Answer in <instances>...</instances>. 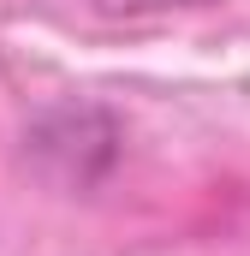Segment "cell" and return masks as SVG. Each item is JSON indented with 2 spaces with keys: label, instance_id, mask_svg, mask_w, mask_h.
<instances>
[{
  "label": "cell",
  "instance_id": "1",
  "mask_svg": "<svg viewBox=\"0 0 250 256\" xmlns=\"http://www.w3.org/2000/svg\"><path fill=\"white\" fill-rule=\"evenodd\" d=\"M155 6H196V0H155Z\"/></svg>",
  "mask_w": 250,
  "mask_h": 256
}]
</instances>
